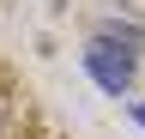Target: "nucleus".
<instances>
[{"instance_id":"obj_1","label":"nucleus","mask_w":145,"mask_h":139,"mask_svg":"<svg viewBox=\"0 0 145 139\" xmlns=\"http://www.w3.org/2000/svg\"><path fill=\"white\" fill-rule=\"evenodd\" d=\"M85 73L97 79L109 97H127V91H133V73H139V61H133V48H121V42L97 37V42L85 48Z\"/></svg>"},{"instance_id":"obj_2","label":"nucleus","mask_w":145,"mask_h":139,"mask_svg":"<svg viewBox=\"0 0 145 139\" xmlns=\"http://www.w3.org/2000/svg\"><path fill=\"white\" fill-rule=\"evenodd\" d=\"M133 121H139V127H145V103H133Z\"/></svg>"}]
</instances>
